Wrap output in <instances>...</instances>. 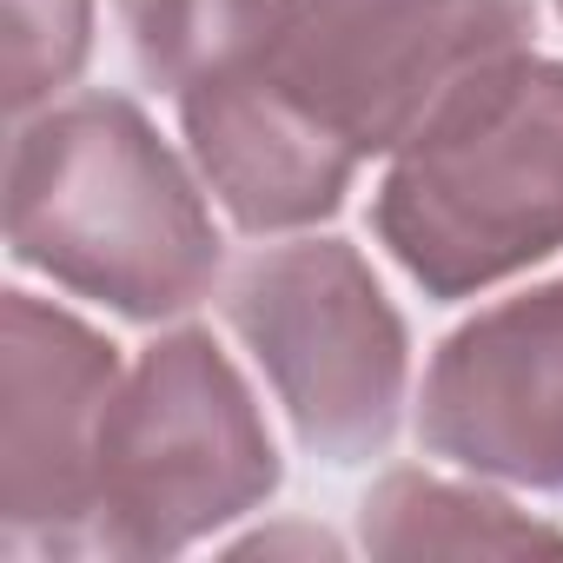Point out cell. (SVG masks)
Listing matches in <instances>:
<instances>
[{
  "label": "cell",
  "mask_w": 563,
  "mask_h": 563,
  "mask_svg": "<svg viewBox=\"0 0 563 563\" xmlns=\"http://www.w3.org/2000/svg\"><path fill=\"white\" fill-rule=\"evenodd\" d=\"M278 490V451L212 339L153 345L93 457L87 550H186Z\"/></svg>",
  "instance_id": "3"
},
{
  "label": "cell",
  "mask_w": 563,
  "mask_h": 563,
  "mask_svg": "<svg viewBox=\"0 0 563 563\" xmlns=\"http://www.w3.org/2000/svg\"><path fill=\"white\" fill-rule=\"evenodd\" d=\"M391 252L431 292H471L563 245V67L484 60L411 133L378 199Z\"/></svg>",
  "instance_id": "1"
},
{
  "label": "cell",
  "mask_w": 563,
  "mask_h": 563,
  "mask_svg": "<svg viewBox=\"0 0 563 563\" xmlns=\"http://www.w3.org/2000/svg\"><path fill=\"white\" fill-rule=\"evenodd\" d=\"M14 239L21 258L133 319L199 306L219 272L212 219L126 100H87L27 133Z\"/></svg>",
  "instance_id": "2"
},
{
  "label": "cell",
  "mask_w": 563,
  "mask_h": 563,
  "mask_svg": "<svg viewBox=\"0 0 563 563\" xmlns=\"http://www.w3.org/2000/svg\"><path fill=\"white\" fill-rule=\"evenodd\" d=\"M537 543H563V530L510 510L490 490H457L405 471L378 497H365V550L418 556V550H537Z\"/></svg>",
  "instance_id": "6"
},
{
  "label": "cell",
  "mask_w": 563,
  "mask_h": 563,
  "mask_svg": "<svg viewBox=\"0 0 563 563\" xmlns=\"http://www.w3.org/2000/svg\"><path fill=\"white\" fill-rule=\"evenodd\" d=\"M232 325L319 457L358 464L391 438L405 405V332L345 245L258 252L232 286Z\"/></svg>",
  "instance_id": "4"
},
{
  "label": "cell",
  "mask_w": 563,
  "mask_h": 563,
  "mask_svg": "<svg viewBox=\"0 0 563 563\" xmlns=\"http://www.w3.org/2000/svg\"><path fill=\"white\" fill-rule=\"evenodd\" d=\"M418 424L464 471L563 490V286L471 319L431 365Z\"/></svg>",
  "instance_id": "5"
},
{
  "label": "cell",
  "mask_w": 563,
  "mask_h": 563,
  "mask_svg": "<svg viewBox=\"0 0 563 563\" xmlns=\"http://www.w3.org/2000/svg\"><path fill=\"white\" fill-rule=\"evenodd\" d=\"M272 14V0H126L133 47L153 80L192 87L199 74L225 67Z\"/></svg>",
  "instance_id": "7"
}]
</instances>
